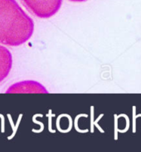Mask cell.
I'll list each match as a JSON object with an SVG mask.
<instances>
[{
  "mask_svg": "<svg viewBox=\"0 0 141 152\" xmlns=\"http://www.w3.org/2000/svg\"><path fill=\"white\" fill-rule=\"evenodd\" d=\"M13 66V56L4 46L0 45V83L8 77Z\"/></svg>",
  "mask_w": 141,
  "mask_h": 152,
  "instance_id": "cell-4",
  "label": "cell"
},
{
  "mask_svg": "<svg viewBox=\"0 0 141 152\" xmlns=\"http://www.w3.org/2000/svg\"><path fill=\"white\" fill-rule=\"evenodd\" d=\"M70 2H76V3H81V2H85L86 0H69Z\"/></svg>",
  "mask_w": 141,
  "mask_h": 152,
  "instance_id": "cell-5",
  "label": "cell"
},
{
  "mask_svg": "<svg viewBox=\"0 0 141 152\" xmlns=\"http://www.w3.org/2000/svg\"><path fill=\"white\" fill-rule=\"evenodd\" d=\"M34 23L16 0H0V44L19 46L30 39Z\"/></svg>",
  "mask_w": 141,
  "mask_h": 152,
  "instance_id": "cell-1",
  "label": "cell"
},
{
  "mask_svg": "<svg viewBox=\"0 0 141 152\" xmlns=\"http://www.w3.org/2000/svg\"><path fill=\"white\" fill-rule=\"evenodd\" d=\"M23 4L35 16L48 18L58 13L61 9L62 0H22Z\"/></svg>",
  "mask_w": 141,
  "mask_h": 152,
  "instance_id": "cell-2",
  "label": "cell"
},
{
  "mask_svg": "<svg viewBox=\"0 0 141 152\" xmlns=\"http://www.w3.org/2000/svg\"><path fill=\"white\" fill-rule=\"evenodd\" d=\"M7 93H47V91L35 81H22L12 85Z\"/></svg>",
  "mask_w": 141,
  "mask_h": 152,
  "instance_id": "cell-3",
  "label": "cell"
}]
</instances>
